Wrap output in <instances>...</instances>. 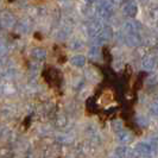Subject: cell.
<instances>
[{
	"mask_svg": "<svg viewBox=\"0 0 158 158\" xmlns=\"http://www.w3.org/2000/svg\"><path fill=\"white\" fill-rule=\"evenodd\" d=\"M113 1L112 0H100L96 7V12L102 19H108L113 15Z\"/></svg>",
	"mask_w": 158,
	"mask_h": 158,
	"instance_id": "7a4b0ae2",
	"label": "cell"
},
{
	"mask_svg": "<svg viewBox=\"0 0 158 158\" xmlns=\"http://www.w3.org/2000/svg\"><path fill=\"white\" fill-rule=\"evenodd\" d=\"M5 50H6V47H5V44L0 43V54H4V52H5Z\"/></svg>",
	"mask_w": 158,
	"mask_h": 158,
	"instance_id": "5bb4252c",
	"label": "cell"
},
{
	"mask_svg": "<svg viewBox=\"0 0 158 158\" xmlns=\"http://www.w3.org/2000/svg\"><path fill=\"white\" fill-rule=\"evenodd\" d=\"M117 138H118V140L120 143H123V144H126V143L131 142V139H132V135L131 133L126 131V130H121V131H119L118 132V135H117Z\"/></svg>",
	"mask_w": 158,
	"mask_h": 158,
	"instance_id": "8992f818",
	"label": "cell"
},
{
	"mask_svg": "<svg viewBox=\"0 0 158 158\" xmlns=\"http://www.w3.org/2000/svg\"><path fill=\"white\" fill-rule=\"evenodd\" d=\"M151 112H152V114L158 115V102H156L152 107H151Z\"/></svg>",
	"mask_w": 158,
	"mask_h": 158,
	"instance_id": "4fadbf2b",
	"label": "cell"
},
{
	"mask_svg": "<svg viewBox=\"0 0 158 158\" xmlns=\"http://www.w3.org/2000/svg\"><path fill=\"white\" fill-rule=\"evenodd\" d=\"M143 67L146 70H152L156 67V58L153 56H148L146 58L143 60Z\"/></svg>",
	"mask_w": 158,
	"mask_h": 158,
	"instance_id": "9c48e42d",
	"label": "cell"
},
{
	"mask_svg": "<svg viewBox=\"0 0 158 158\" xmlns=\"http://www.w3.org/2000/svg\"><path fill=\"white\" fill-rule=\"evenodd\" d=\"M1 23H2V25L10 27V26H12V25L15 24V17L12 16L11 13H7V12H6V13H4L2 17H1Z\"/></svg>",
	"mask_w": 158,
	"mask_h": 158,
	"instance_id": "30bf717a",
	"label": "cell"
},
{
	"mask_svg": "<svg viewBox=\"0 0 158 158\" xmlns=\"http://www.w3.org/2000/svg\"><path fill=\"white\" fill-rule=\"evenodd\" d=\"M71 64L74 67H77V68H82L85 64H86V57L82 55H75L71 57L70 60Z\"/></svg>",
	"mask_w": 158,
	"mask_h": 158,
	"instance_id": "52a82bcc",
	"label": "cell"
},
{
	"mask_svg": "<svg viewBox=\"0 0 158 158\" xmlns=\"http://www.w3.org/2000/svg\"><path fill=\"white\" fill-rule=\"evenodd\" d=\"M135 155L139 156L140 158H152L156 153V150L152 148L150 143H139L135 148Z\"/></svg>",
	"mask_w": 158,
	"mask_h": 158,
	"instance_id": "6da1fadb",
	"label": "cell"
},
{
	"mask_svg": "<svg viewBox=\"0 0 158 158\" xmlns=\"http://www.w3.org/2000/svg\"><path fill=\"white\" fill-rule=\"evenodd\" d=\"M112 1H113V2H114V4H117V2H120V1H121V0H112Z\"/></svg>",
	"mask_w": 158,
	"mask_h": 158,
	"instance_id": "2e32d148",
	"label": "cell"
},
{
	"mask_svg": "<svg viewBox=\"0 0 158 158\" xmlns=\"http://www.w3.org/2000/svg\"><path fill=\"white\" fill-rule=\"evenodd\" d=\"M99 52H100V50H99V48L98 47H93L90 50H89V56L92 57V58H96L98 56H99Z\"/></svg>",
	"mask_w": 158,
	"mask_h": 158,
	"instance_id": "7c38bea8",
	"label": "cell"
},
{
	"mask_svg": "<svg viewBox=\"0 0 158 158\" xmlns=\"http://www.w3.org/2000/svg\"><path fill=\"white\" fill-rule=\"evenodd\" d=\"M130 153H131V151H130V149L126 148V146H119L118 149L115 150V155H117L119 158H126L130 156Z\"/></svg>",
	"mask_w": 158,
	"mask_h": 158,
	"instance_id": "8fae6325",
	"label": "cell"
},
{
	"mask_svg": "<svg viewBox=\"0 0 158 158\" xmlns=\"http://www.w3.org/2000/svg\"><path fill=\"white\" fill-rule=\"evenodd\" d=\"M140 24L137 22H127L125 24V32L126 35H139Z\"/></svg>",
	"mask_w": 158,
	"mask_h": 158,
	"instance_id": "5b68a950",
	"label": "cell"
},
{
	"mask_svg": "<svg viewBox=\"0 0 158 158\" xmlns=\"http://www.w3.org/2000/svg\"><path fill=\"white\" fill-rule=\"evenodd\" d=\"M112 33L113 32H112V29L110 26H102L93 38L98 43H105L112 38Z\"/></svg>",
	"mask_w": 158,
	"mask_h": 158,
	"instance_id": "3957f363",
	"label": "cell"
},
{
	"mask_svg": "<svg viewBox=\"0 0 158 158\" xmlns=\"http://www.w3.org/2000/svg\"><path fill=\"white\" fill-rule=\"evenodd\" d=\"M85 1H86L87 4H89V5H90V4H94L96 0H85Z\"/></svg>",
	"mask_w": 158,
	"mask_h": 158,
	"instance_id": "9a60e30c",
	"label": "cell"
},
{
	"mask_svg": "<svg viewBox=\"0 0 158 158\" xmlns=\"http://www.w3.org/2000/svg\"><path fill=\"white\" fill-rule=\"evenodd\" d=\"M32 57L38 61H44L47 58V51L42 48H36L32 50Z\"/></svg>",
	"mask_w": 158,
	"mask_h": 158,
	"instance_id": "ba28073f",
	"label": "cell"
},
{
	"mask_svg": "<svg viewBox=\"0 0 158 158\" xmlns=\"http://www.w3.org/2000/svg\"><path fill=\"white\" fill-rule=\"evenodd\" d=\"M123 12L127 17H135L138 12V6L135 1H127L123 6Z\"/></svg>",
	"mask_w": 158,
	"mask_h": 158,
	"instance_id": "277c9868",
	"label": "cell"
}]
</instances>
